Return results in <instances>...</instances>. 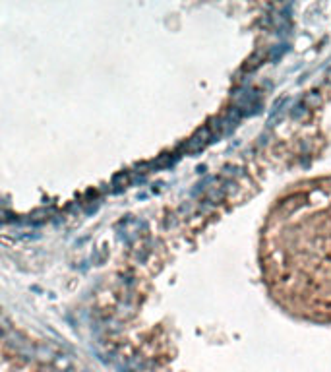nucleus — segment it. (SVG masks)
Listing matches in <instances>:
<instances>
[{
	"label": "nucleus",
	"instance_id": "nucleus-1",
	"mask_svg": "<svg viewBox=\"0 0 331 372\" xmlns=\"http://www.w3.org/2000/svg\"><path fill=\"white\" fill-rule=\"evenodd\" d=\"M263 268L285 306L331 318V178L306 184L277 206Z\"/></svg>",
	"mask_w": 331,
	"mask_h": 372
}]
</instances>
